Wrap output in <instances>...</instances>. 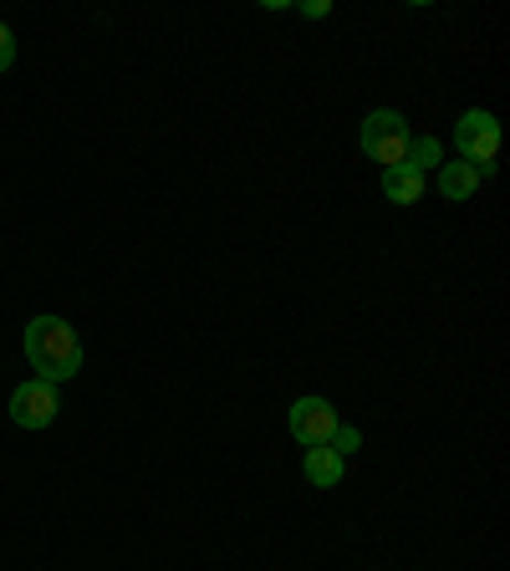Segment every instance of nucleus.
<instances>
[{
  "label": "nucleus",
  "instance_id": "3",
  "mask_svg": "<svg viewBox=\"0 0 510 571\" xmlns=\"http://www.w3.org/2000/svg\"><path fill=\"white\" fill-rule=\"evenodd\" d=\"M358 144H363V154L373 163L393 169V163L408 159V144H414V134H408V118H403L399 107H378V113H368Z\"/></svg>",
  "mask_w": 510,
  "mask_h": 571
},
{
  "label": "nucleus",
  "instance_id": "7",
  "mask_svg": "<svg viewBox=\"0 0 510 571\" xmlns=\"http://www.w3.org/2000/svg\"><path fill=\"white\" fill-rule=\"evenodd\" d=\"M383 194L393 204H418L424 200V173H414L408 163H393V169H383Z\"/></svg>",
  "mask_w": 510,
  "mask_h": 571
},
{
  "label": "nucleus",
  "instance_id": "1",
  "mask_svg": "<svg viewBox=\"0 0 510 571\" xmlns=\"http://www.w3.org/2000/svg\"><path fill=\"white\" fill-rule=\"evenodd\" d=\"M21 347H26V362L41 383H72L82 372V342L72 332V321L62 317H31Z\"/></svg>",
  "mask_w": 510,
  "mask_h": 571
},
{
  "label": "nucleus",
  "instance_id": "2",
  "mask_svg": "<svg viewBox=\"0 0 510 571\" xmlns=\"http://www.w3.org/2000/svg\"><path fill=\"white\" fill-rule=\"evenodd\" d=\"M455 148L465 154L459 163H470L480 179H490V173H496V154H500V118L485 113V107H470V113L455 123Z\"/></svg>",
  "mask_w": 510,
  "mask_h": 571
},
{
  "label": "nucleus",
  "instance_id": "11",
  "mask_svg": "<svg viewBox=\"0 0 510 571\" xmlns=\"http://www.w3.org/2000/svg\"><path fill=\"white\" fill-rule=\"evenodd\" d=\"M11 62H15V36H11V27L0 21V72L11 67Z\"/></svg>",
  "mask_w": 510,
  "mask_h": 571
},
{
  "label": "nucleus",
  "instance_id": "12",
  "mask_svg": "<svg viewBox=\"0 0 510 571\" xmlns=\"http://www.w3.org/2000/svg\"><path fill=\"white\" fill-rule=\"evenodd\" d=\"M327 11H332L327 0H307V6H301V15H327Z\"/></svg>",
  "mask_w": 510,
  "mask_h": 571
},
{
  "label": "nucleus",
  "instance_id": "4",
  "mask_svg": "<svg viewBox=\"0 0 510 571\" xmlns=\"http://www.w3.org/2000/svg\"><path fill=\"white\" fill-rule=\"evenodd\" d=\"M337 424H342V419H337V409L327 399H317V393H307V399L291 403V434H296V444H307V450L327 444Z\"/></svg>",
  "mask_w": 510,
  "mask_h": 571
},
{
  "label": "nucleus",
  "instance_id": "10",
  "mask_svg": "<svg viewBox=\"0 0 510 571\" xmlns=\"http://www.w3.org/2000/svg\"><path fill=\"white\" fill-rule=\"evenodd\" d=\"M327 444H332V450L342 454V459H348V454H358V450H363V434H358V429H352V424H337Z\"/></svg>",
  "mask_w": 510,
  "mask_h": 571
},
{
  "label": "nucleus",
  "instance_id": "9",
  "mask_svg": "<svg viewBox=\"0 0 510 571\" xmlns=\"http://www.w3.org/2000/svg\"><path fill=\"white\" fill-rule=\"evenodd\" d=\"M408 169L414 173H429V169H439L444 163V148H439V138H414V144H408Z\"/></svg>",
  "mask_w": 510,
  "mask_h": 571
},
{
  "label": "nucleus",
  "instance_id": "6",
  "mask_svg": "<svg viewBox=\"0 0 510 571\" xmlns=\"http://www.w3.org/2000/svg\"><path fill=\"white\" fill-rule=\"evenodd\" d=\"M301 469H307V479L317 485V490H332V485H342V469H348V459H342L332 444H317V450H307Z\"/></svg>",
  "mask_w": 510,
  "mask_h": 571
},
{
  "label": "nucleus",
  "instance_id": "5",
  "mask_svg": "<svg viewBox=\"0 0 510 571\" xmlns=\"http://www.w3.org/2000/svg\"><path fill=\"white\" fill-rule=\"evenodd\" d=\"M56 383H41V378H31V383H21L11 393V419L21 429H46L56 419Z\"/></svg>",
  "mask_w": 510,
  "mask_h": 571
},
{
  "label": "nucleus",
  "instance_id": "8",
  "mask_svg": "<svg viewBox=\"0 0 510 571\" xmlns=\"http://www.w3.org/2000/svg\"><path fill=\"white\" fill-rule=\"evenodd\" d=\"M475 189H480V173H475L470 163H439V194H444V200L465 204Z\"/></svg>",
  "mask_w": 510,
  "mask_h": 571
}]
</instances>
